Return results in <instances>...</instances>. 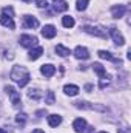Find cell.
<instances>
[{
    "instance_id": "1",
    "label": "cell",
    "mask_w": 131,
    "mask_h": 133,
    "mask_svg": "<svg viewBox=\"0 0 131 133\" xmlns=\"http://www.w3.org/2000/svg\"><path fill=\"white\" fill-rule=\"evenodd\" d=\"M11 79H12L19 87H25V85L30 82L31 76H30V71H28L25 66L14 65L12 66V71H11Z\"/></svg>"
},
{
    "instance_id": "2",
    "label": "cell",
    "mask_w": 131,
    "mask_h": 133,
    "mask_svg": "<svg viewBox=\"0 0 131 133\" xmlns=\"http://www.w3.org/2000/svg\"><path fill=\"white\" fill-rule=\"evenodd\" d=\"M0 23L9 30H14L16 28V23H14V9L11 6H5L2 9V14H0Z\"/></svg>"
},
{
    "instance_id": "3",
    "label": "cell",
    "mask_w": 131,
    "mask_h": 133,
    "mask_svg": "<svg viewBox=\"0 0 131 133\" xmlns=\"http://www.w3.org/2000/svg\"><path fill=\"white\" fill-rule=\"evenodd\" d=\"M5 91H6V95L9 96L11 104H12L16 108L22 107V98H20V93H19L12 85H6V87H5Z\"/></svg>"
},
{
    "instance_id": "4",
    "label": "cell",
    "mask_w": 131,
    "mask_h": 133,
    "mask_svg": "<svg viewBox=\"0 0 131 133\" xmlns=\"http://www.w3.org/2000/svg\"><path fill=\"white\" fill-rule=\"evenodd\" d=\"M83 31L86 34H91V36H96L100 39H106V31L102 28V26H91V25H85L83 26Z\"/></svg>"
},
{
    "instance_id": "5",
    "label": "cell",
    "mask_w": 131,
    "mask_h": 133,
    "mask_svg": "<svg viewBox=\"0 0 131 133\" xmlns=\"http://www.w3.org/2000/svg\"><path fill=\"white\" fill-rule=\"evenodd\" d=\"M19 42L25 48H33V46L37 45V37L35 36H30V34H23V36H20Z\"/></svg>"
},
{
    "instance_id": "6",
    "label": "cell",
    "mask_w": 131,
    "mask_h": 133,
    "mask_svg": "<svg viewBox=\"0 0 131 133\" xmlns=\"http://www.w3.org/2000/svg\"><path fill=\"white\" fill-rule=\"evenodd\" d=\"M77 108H83V110H99V111H106V108L103 105H96V104H90V102H85V101H79L74 104Z\"/></svg>"
},
{
    "instance_id": "7",
    "label": "cell",
    "mask_w": 131,
    "mask_h": 133,
    "mask_svg": "<svg viewBox=\"0 0 131 133\" xmlns=\"http://www.w3.org/2000/svg\"><path fill=\"white\" fill-rule=\"evenodd\" d=\"M110 34H111V37H113V40H114V43H116L117 46H122V45L125 43L123 36L119 33V30H117L116 26H111V28H110Z\"/></svg>"
},
{
    "instance_id": "8",
    "label": "cell",
    "mask_w": 131,
    "mask_h": 133,
    "mask_svg": "<svg viewBox=\"0 0 131 133\" xmlns=\"http://www.w3.org/2000/svg\"><path fill=\"white\" fill-rule=\"evenodd\" d=\"M125 12H127V6H125V5H116V6L111 8V14H113L114 19H120V17H123Z\"/></svg>"
},
{
    "instance_id": "9",
    "label": "cell",
    "mask_w": 131,
    "mask_h": 133,
    "mask_svg": "<svg viewBox=\"0 0 131 133\" xmlns=\"http://www.w3.org/2000/svg\"><path fill=\"white\" fill-rule=\"evenodd\" d=\"M74 56H76V59L86 61V59L90 57V53H88V50H86L85 46H76V50H74Z\"/></svg>"
},
{
    "instance_id": "10",
    "label": "cell",
    "mask_w": 131,
    "mask_h": 133,
    "mask_svg": "<svg viewBox=\"0 0 131 133\" xmlns=\"http://www.w3.org/2000/svg\"><path fill=\"white\" fill-rule=\"evenodd\" d=\"M97 54H99V57H100V59H106V61H111V62H114V64H119V65L122 64V61H120V59H117V57H114V56H113L110 51L100 50Z\"/></svg>"
},
{
    "instance_id": "11",
    "label": "cell",
    "mask_w": 131,
    "mask_h": 133,
    "mask_svg": "<svg viewBox=\"0 0 131 133\" xmlns=\"http://www.w3.org/2000/svg\"><path fill=\"white\" fill-rule=\"evenodd\" d=\"M72 129H74L77 133H83L85 130H86V121L82 119V118H77V119L72 122Z\"/></svg>"
},
{
    "instance_id": "12",
    "label": "cell",
    "mask_w": 131,
    "mask_h": 133,
    "mask_svg": "<svg viewBox=\"0 0 131 133\" xmlns=\"http://www.w3.org/2000/svg\"><path fill=\"white\" fill-rule=\"evenodd\" d=\"M23 26L25 28H37L39 26V20L33 16H25L23 17Z\"/></svg>"
},
{
    "instance_id": "13",
    "label": "cell",
    "mask_w": 131,
    "mask_h": 133,
    "mask_svg": "<svg viewBox=\"0 0 131 133\" xmlns=\"http://www.w3.org/2000/svg\"><path fill=\"white\" fill-rule=\"evenodd\" d=\"M56 34H57V30H56L53 25H46V26H43V30H42V36L46 37V39H53V37H56Z\"/></svg>"
},
{
    "instance_id": "14",
    "label": "cell",
    "mask_w": 131,
    "mask_h": 133,
    "mask_svg": "<svg viewBox=\"0 0 131 133\" xmlns=\"http://www.w3.org/2000/svg\"><path fill=\"white\" fill-rule=\"evenodd\" d=\"M40 71H42V74H43L45 77H51V76H54V73H56V66L51 65V64H46V65H42Z\"/></svg>"
},
{
    "instance_id": "15",
    "label": "cell",
    "mask_w": 131,
    "mask_h": 133,
    "mask_svg": "<svg viewBox=\"0 0 131 133\" xmlns=\"http://www.w3.org/2000/svg\"><path fill=\"white\" fill-rule=\"evenodd\" d=\"M91 66H93V70H94V71H96V73L99 74V77H100V79H110V76L106 74L105 68H103V66L100 65L99 62H96V64H93Z\"/></svg>"
},
{
    "instance_id": "16",
    "label": "cell",
    "mask_w": 131,
    "mask_h": 133,
    "mask_svg": "<svg viewBox=\"0 0 131 133\" xmlns=\"http://www.w3.org/2000/svg\"><path fill=\"white\" fill-rule=\"evenodd\" d=\"M63 91H65V95H68V96H76V95H79V87L77 85H65L63 87Z\"/></svg>"
},
{
    "instance_id": "17",
    "label": "cell",
    "mask_w": 131,
    "mask_h": 133,
    "mask_svg": "<svg viewBox=\"0 0 131 133\" xmlns=\"http://www.w3.org/2000/svg\"><path fill=\"white\" fill-rule=\"evenodd\" d=\"M60 122H62V116H59V115H49L48 116V124L51 127H57V125H60Z\"/></svg>"
},
{
    "instance_id": "18",
    "label": "cell",
    "mask_w": 131,
    "mask_h": 133,
    "mask_svg": "<svg viewBox=\"0 0 131 133\" xmlns=\"http://www.w3.org/2000/svg\"><path fill=\"white\" fill-rule=\"evenodd\" d=\"M68 9V3L65 0H56L54 2V11L56 12H62V11H66Z\"/></svg>"
},
{
    "instance_id": "19",
    "label": "cell",
    "mask_w": 131,
    "mask_h": 133,
    "mask_svg": "<svg viewBox=\"0 0 131 133\" xmlns=\"http://www.w3.org/2000/svg\"><path fill=\"white\" fill-rule=\"evenodd\" d=\"M42 54H43V48H42V46H35L34 50L30 51V59H31V61H35V59H39Z\"/></svg>"
},
{
    "instance_id": "20",
    "label": "cell",
    "mask_w": 131,
    "mask_h": 133,
    "mask_svg": "<svg viewBox=\"0 0 131 133\" xmlns=\"http://www.w3.org/2000/svg\"><path fill=\"white\" fill-rule=\"evenodd\" d=\"M56 53H57L59 56H62V57H66V56L71 54L69 48H66V46H63V45H57V46H56Z\"/></svg>"
},
{
    "instance_id": "21",
    "label": "cell",
    "mask_w": 131,
    "mask_h": 133,
    "mask_svg": "<svg viewBox=\"0 0 131 133\" xmlns=\"http://www.w3.org/2000/svg\"><path fill=\"white\" fill-rule=\"evenodd\" d=\"M28 98H30V99H34V101H39L42 98V91H40L39 88H31V90L28 91Z\"/></svg>"
},
{
    "instance_id": "22",
    "label": "cell",
    "mask_w": 131,
    "mask_h": 133,
    "mask_svg": "<svg viewBox=\"0 0 131 133\" xmlns=\"http://www.w3.org/2000/svg\"><path fill=\"white\" fill-rule=\"evenodd\" d=\"M26 119H28L26 113H19V115L16 116V124L20 125V127H23V125L26 124Z\"/></svg>"
},
{
    "instance_id": "23",
    "label": "cell",
    "mask_w": 131,
    "mask_h": 133,
    "mask_svg": "<svg viewBox=\"0 0 131 133\" xmlns=\"http://www.w3.org/2000/svg\"><path fill=\"white\" fill-rule=\"evenodd\" d=\"M74 23H76V22H74V19H72L71 16H65V17L62 19V25H63L65 28H72Z\"/></svg>"
},
{
    "instance_id": "24",
    "label": "cell",
    "mask_w": 131,
    "mask_h": 133,
    "mask_svg": "<svg viewBox=\"0 0 131 133\" xmlns=\"http://www.w3.org/2000/svg\"><path fill=\"white\" fill-rule=\"evenodd\" d=\"M86 6H88V0H77V5H76L77 11H85Z\"/></svg>"
},
{
    "instance_id": "25",
    "label": "cell",
    "mask_w": 131,
    "mask_h": 133,
    "mask_svg": "<svg viewBox=\"0 0 131 133\" xmlns=\"http://www.w3.org/2000/svg\"><path fill=\"white\" fill-rule=\"evenodd\" d=\"M54 101H56V96H54V91H48V95H46V104L53 105V104H54Z\"/></svg>"
},
{
    "instance_id": "26",
    "label": "cell",
    "mask_w": 131,
    "mask_h": 133,
    "mask_svg": "<svg viewBox=\"0 0 131 133\" xmlns=\"http://www.w3.org/2000/svg\"><path fill=\"white\" fill-rule=\"evenodd\" d=\"M35 5H37L39 8H46V6H48V2H46V0H35Z\"/></svg>"
},
{
    "instance_id": "27",
    "label": "cell",
    "mask_w": 131,
    "mask_h": 133,
    "mask_svg": "<svg viewBox=\"0 0 131 133\" xmlns=\"http://www.w3.org/2000/svg\"><path fill=\"white\" fill-rule=\"evenodd\" d=\"M117 133H130V129H119Z\"/></svg>"
},
{
    "instance_id": "28",
    "label": "cell",
    "mask_w": 131,
    "mask_h": 133,
    "mask_svg": "<svg viewBox=\"0 0 131 133\" xmlns=\"http://www.w3.org/2000/svg\"><path fill=\"white\" fill-rule=\"evenodd\" d=\"M33 133H45L43 130H40V129H35V130H33Z\"/></svg>"
},
{
    "instance_id": "29",
    "label": "cell",
    "mask_w": 131,
    "mask_h": 133,
    "mask_svg": "<svg viewBox=\"0 0 131 133\" xmlns=\"http://www.w3.org/2000/svg\"><path fill=\"white\" fill-rule=\"evenodd\" d=\"M0 133H6V132H5V130H3V129H0Z\"/></svg>"
},
{
    "instance_id": "30",
    "label": "cell",
    "mask_w": 131,
    "mask_h": 133,
    "mask_svg": "<svg viewBox=\"0 0 131 133\" xmlns=\"http://www.w3.org/2000/svg\"><path fill=\"white\" fill-rule=\"evenodd\" d=\"M23 2H26V3H30V2H31V0H23Z\"/></svg>"
},
{
    "instance_id": "31",
    "label": "cell",
    "mask_w": 131,
    "mask_h": 133,
    "mask_svg": "<svg viewBox=\"0 0 131 133\" xmlns=\"http://www.w3.org/2000/svg\"><path fill=\"white\" fill-rule=\"evenodd\" d=\"M100 133H108V132H100Z\"/></svg>"
},
{
    "instance_id": "32",
    "label": "cell",
    "mask_w": 131,
    "mask_h": 133,
    "mask_svg": "<svg viewBox=\"0 0 131 133\" xmlns=\"http://www.w3.org/2000/svg\"><path fill=\"white\" fill-rule=\"evenodd\" d=\"M54 2H56V0H54Z\"/></svg>"
}]
</instances>
